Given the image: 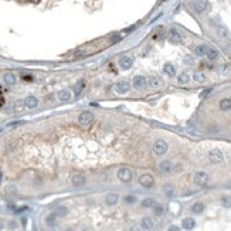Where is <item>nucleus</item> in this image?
Instances as JSON below:
<instances>
[{
	"label": "nucleus",
	"mask_w": 231,
	"mask_h": 231,
	"mask_svg": "<svg viewBox=\"0 0 231 231\" xmlns=\"http://www.w3.org/2000/svg\"><path fill=\"white\" fill-rule=\"evenodd\" d=\"M139 183H141L143 187L149 189L153 186V177H152L150 174H142L141 177H139Z\"/></svg>",
	"instance_id": "8"
},
{
	"label": "nucleus",
	"mask_w": 231,
	"mask_h": 231,
	"mask_svg": "<svg viewBox=\"0 0 231 231\" xmlns=\"http://www.w3.org/2000/svg\"><path fill=\"white\" fill-rule=\"evenodd\" d=\"M132 64H133V60H132L131 57H122L121 60H119V67H121L122 70H129V68L132 67Z\"/></svg>",
	"instance_id": "13"
},
{
	"label": "nucleus",
	"mask_w": 231,
	"mask_h": 231,
	"mask_svg": "<svg viewBox=\"0 0 231 231\" xmlns=\"http://www.w3.org/2000/svg\"><path fill=\"white\" fill-rule=\"evenodd\" d=\"M118 200H119V197H118L116 193H109V194L105 197V203H107L108 206H115L118 203Z\"/></svg>",
	"instance_id": "16"
},
{
	"label": "nucleus",
	"mask_w": 231,
	"mask_h": 231,
	"mask_svg": "<svg viewBox=\"0 0 231 231\" xmlns=\"http://www.w3.org/2000/svg\"><path fill=\"white\" fill-rule=\"evenodd\" d=\"M218 34H220L221 37H228L227 28H224V27H220V28H218Z\"/></svg>",
	"instance_id": "34"
},
{
	"label": "nucleus",
	"mask_w": 231,
	"mask_h": 231,
	"mask_svg": "<svg viewBox=\"0 0 231 231\" xmlns=\"http://www.w3.org/2000/svg\"><path fill=\"white\" fill-rule=\"evenodd\" d=\"M94 114L92 112H89V111H84V112H81L80 115H78V124L82 125V126H88V125H91L92 122H94Z\"/></svg>",
	"instance_id": "1"
},
{
	"label": "nucleus",
	"mask_w": 231,
	"mask_h": 231,
	"mask_svg": "<svg viewBox=\"0 0 231 231\" xmlns=\"http://www.w3.org/2000/svg\"><path fill=\"white\" fill-rule=\"evenodd\" d=\"M131 231H139V230H137L136 227H132V230H131Z\"/></svg>",
	"instance_id": "36"
},
{
	"label": "nucleus",
	"mask_w": 231,
	"mask_h": 231,
	"mask_svg": "<svg viewBox=\"0 0 231 231\" xmlns=\"http://www.w3.org/2000/svg\"><path fill=\"white\" fill-rule=\"evenodd\" d=\"M207 50H208L207 46L201 44V46H197V47H196V54H197V55H206Z\"/></svg>",
	"instance_id": "23"
},
{
	"label": "nucleus",
	"mask_w": 231,
	"mask_h": 231,
	"mask_svg": "<svg viewBox=\"0 0 231 231\" xmlns=\"http://www.w3.org/2000/svg\"><path fill=\"white\" fill-rule=\"evenodd\" d=\"M153 150L156 155H163L166 153V150H168V143L163 141V139H158V141L155 142L153 145Z\"/></svg>",
	"instance_id": "4"
},
{
	"label": "nucleus",
	"mask_w": 231,
	"mask_h": 231,
	"mask_svg": "<svg viewBox=\"0 0 231 231\" xmlns=\"http://www.w3.org/2000/svg\"><path fill=\"white\" fill-rule=\"evenodd\" d=\"M64 231H74L72 228H67V230H64Z\"/></svg>",
	"instance_id": "37"
},
{
	"label": "nucleus",
	"mask_w": 231,
	"mask_h": 231,
	"mask_svg": "<svg viewBox=\"0 0 231 231\" xmlns=\"http://www.w3.org/2000/svg\"><path fill=\"white\" fill-rule=\"evenodd\" d=\"M220 108L223 111H230L231 109V98H224L220 101Z\"/></svg>",
	"instance_id": "18"
},
{
	"label": "nucleus",
	"mask_w": 231,
	"mask_h": 231,
	"mask_svg": "<svg viewBox=\"0 0 231 231\" xmlns=\"http://www.w3.org/2000/svg\"><path fill=\"white\" fill-rule=\"evenodd\" d=\"M206 55H207L210 60H216V58L218 57V53L214 50V48H208L207 50V53H206Z\"/></svg>",
	"instance_id": "25"
},
{
	"label": "nucleus",
	"mask_w": 231,
	"mask_h": 231,
	"mask_svg": "<svg viewBox=\"0 0 231 231\" xmlns=\"http://www.w3.org/2000/svg\"><path fill=\"white\" fill-rule=\"evenodd\" d=\"M71 183H72V186H75V187H81V186L85 184V176L81 173H75L72 177H71Z\"/></svg>",
	"instance_id": "7"
},
{
	"label": "nucleus",
	"mask_w": 231,
	"mask_h": 231,
	"mask_svg": "<svg viewBox=\"0 0 231 231\" xmlns=\"http://www.w3.org/2000/svg\"><path fill=\"white\" fill-rule=\"evenodd\" d=\"M159 170L163 172V173H169V172L172 170V164H170V162H169V160L162 162V163L159 164Z\"/></svg>",
	"instance_id": "17"
},
{
	"label": "nucleus",
	"mask_w": 231,
	"mask_h": 231,
	"mask_svg": "<svg viewBox=\"0 0 231 231\" xmlns=\"http://www.w3.org/2000/svg\"><path fill=\"white\" fill-rule=\"evenodd\" d=\"M213 92V88H207V89H204L203 92L200 94V98H206V97H208V95Z\"/></svg>",
	"instance_id": "33"
},
{
	"label": "nucleus",
	"mask_w": 231,
	"mask_h": 231,
	"mask_svg": "<svg viewBox=\"0 0 231 231\" xmlns=\"http://www.w3.org/2000/svg\"><path fill=\"white\" fill-rule=\"evenodd\" d=\"M194 80L197 81V82H204V80H206L204 74H203V72H196L194 74Z\"/></svg>",
	"instance_id": "30"
},
{
	"label": "nucleus",
	"mask_w": 231,
	"mask_h": 231,
	"mask_svg": "<svg viewBox=\"0 0 231 231\" xmlns=\"http://www.w3.org/2000/svg\"><path fill=\"white\" fill-rule=\"evenodd\" d=\"M155 204H156V203H155L153 198H145V200L142 201V207H153Z\"/></svg>",
	"instance_id": "27"
},
{
	"label": "nucleus",
	"mask_w": 231,
	"mask_h": 231,
	"mask_svg": "<svg viewBox=\"0 0 231 231\" xmlns=\"http://www.w3.org/2000/svg\"><path fill=\"white\" fill-rule=\"evenodd\" d=\"M121 40H122V36H121V34H112V36H111V38H109V41H111L112 44L119 43Z\"/></svg>",
	"instance_id": "29"
},
{
	"label": "nucleus",
	"mask_w": 231,
	"mask_h": 231,
	"mask_svg": "<svg viewBox=\"0 0 231 231\" xmlns=\"http://www.w3.org/2000/svg\"><path fill=\"white\" fill-rule=\"evenodd\" d=\"M53 213L55 214L57 218H61V217H65L68 214V208L64 207V206H57V207L53 210Z\"/></svg>",
	"instance_id": "14"
},
{
	"label": "nucleus",
	"mask_w": 231,
	"mask_h": 231,
	"mask_svg": "<svg viewBox=\"0 0 231 231\" xmlns=\"http://www.w3.org/2000/svg\"><path fill=\"white\" fill-rule=\"evenodd\" d=\"M168 37H169V41H172V43H180L181 41V34L176 28H170Z\"/></svg>",
	"instance_id": "10"
},
{
	"label": "nucleus",
	"mask_w": 231,
	"mask_h": 231,
	"mask_svg": "<svg viewBox=\"0 0 231 231\" xmlns=\"http://www.w3.org/2000/svg\"><path fill=\"white\" fill-rule=\"evenodd\" d=\"M84 87H85V82L82 80L81 81H78L77 84H75V87H74V94H75V97H78V95L82 92V89H84Z\"/></svg>",
	"instance_id": "19"
},
{
	"label": "nucleus",
	"mask_w": 231,
	"mask_h": 231,
	"mask_svg": "<svg viewBox=\"0 0 231 231\" xmlns=\"http://www.w3.org/2000/svg\"><path fill=\"white\" fill-rule=\"evenodd\" d=\"M208 159L211 163H221L223 162V153L218 149H211L208 152Z\"/></svg>",
	"instance_id": "6"
},
{
	"label": "nucleus",
	"mask_w": 231,
	"mask_h": 231,
	"mask_svg": "<svg viewBox=\"0 0 231 231\" xmlns=\"http://www.w3.org/2000/svg\"><path fill=\"white\" fill-rule=\"evenodd\" d=\"M221 204L224 206V207L230 208V207H231V197H228V196H224V197L221 198Z\"/></svg>",
	"instance_id": "28"
},
{
	"label": "nucleus",
	"mask_w": 231,
	"mask_h": 231,
	"mask_svg": "<svg viewBox=\"0 0 231 231\" xmlns=\"http://www.w3.org/2000/svg\"><path fill=\"white\" fill-rule=\"evenodd\" d=\"M129 88H131V85L126 81H121V82H118L115 85V91H116L118 94H126L128 91H129Z\"/></svg>",
	"instance_id": "9"
},
{
	"label": "nucleus",
	"mask_w": 231,
	"mask_h": 231,
	"mask_svg": "<svg viewBox=\"0 0 231 231\" xmlns=\"http://www.w3.org/2000/svg\"><path fill=\"white\" fill-rule=\"evenodd\" d=\"M153 211H155V214H156V216H162V214H163V207H162V206L155 204L153 206Z\"/></svg>",
	"instance_id": "31"
},
{
	"label": "nucleus",
	"mask_w": 231,
	"mask_h": 231,
	"mask_svg": "<svg viewBox=\"0 0 231 231\" xmlns=\"http://www.w3.org/2000/svg\"><path fill=\"white\" fill-rule=\"evenodd\" d=\"M163 70H164V72L168 74V75H170V77H173L174 74H176V70H174V67L172 64H164Z\"/></svg>",
	"instance_id": "22"
},
{
	"label": "nucleus",
	"mask_w": 231,
	"mask_h": 231,
	"mask_svg": "<svg viewBox=\"0 0 231 231\" xmlns=\"http://www.w3.org/2000/svg\"><path fill=\"white\" fill-rule=\"evenodd\" d=\"M118 179L124 183H129L132 180V170L129 168H121L118 170Z\"/></svg>",
	"instance_id": "2"
},
{
	"label": "nucleus",
	"mask_w": 231,
	"mask_h": 231,
	"mask_svg": "<svg viewBox=\"0 0 231 231\" xmlns=\"http://www.w3.org/2000/svg\"><path fill=\"white\" fill-rule=\"evenodd\" d=\"M57 99L60 102H67L71 99V92L68 89H61L57 92Z\"/></svg>",
	"instance_id": "12"
},
{
	"label": "nucleus",
	"mask_w": 231,
	"mask_h": 231,
	"mask_svg": "<svg viewBox=\"0 0 231 231\" xmlns=\"http://www.w3.org/2000/svg\"><path fill=\"white\" fill-rule=\"evenodd\" d=\"M179 82H180V84H187L189 81H190V75H189V74H186V72H183V74H180V75H179Z\"/></svg>",
	"instance_id": "24"
},
{
	"label": "nucleus",
	"mask_w": 231,
	"mask_h": 231,
	"mask_svg": "<svg viewBox=\"0 0 231 231\" xmlns=\"http://www.w3.org/2000/svg\"><path fill=\"white\" fill-rule=\"evenodd\" d=\"M203 210H204V204L200 203V201H197V203H194V204L191 206V211L193 213H201Z\"/></svg>",
	"instance_id": "21"
},
{
	"label": "nucleus",
	"mask_w": 231,
	"mask_h": 231,
	"mask_svg": "<svg viewBox=\"0 0 231 231\" xmlns=\"http://www.w3.org/2000/svg\"><path fill=\"white\" fill-rule=\"evenodd\" d=\"M196 184L198 186H206L208 183V174L206 172H196L194 173V177H193Z\"/></svg>",
	"instance_id": "3"
},
{
	"label": "nucleus",
	"mask_w": 231,
	"mask_h": 231,
	"mask_svg": "<svg viewBox=\"0 0 231 231\" xmlns=\"http://www.w3.org/2000/svg\"><path fill=\"white\" fill-rule=\"evenodd\" d=\"M147 84H149V87H152V88H156V87H159V84H160V81H159L156 77H152V78H149V80H147Z\"/></svg>",
	"instance_id": "26"
},
{
	"label": "nucleus",
	"mask_w": 231,
	"mask_h": 231,
	"mask_svg": "<svg viewBox=\"0 0 231 231\" xmlns=\"http://www.w3.org/2000/svg\"><path fill=\"white\" fill-rule=\"evenodd\" d=\"M146 84H147V80L143 75H136V77L133 78V87L136 88V89H141V88L145 87Z\"/></svg>",
	"instance_id": "11"
},
{
	"label": "nucleus",
	"mask_w": 231,
	"mask_h": 231,
	"mask_svg": "<svg viewBox=\"0 0 231 231\" xmlns=\"http://www.w3.org/2000/svg\"><path fill=\"white\" fill-rule=\"evenodd\" d=\"M141 227L143 228V230H146V231H150L152 228L155 227V223H153V220H152V218L145 217L143 220L141 221Z\"/></svg>",
	"instance_id": "15"
},
{
	"label": "nucleus",
	"mask_w": 231,
	"mask_h": 231,
	"mask_svg": "<svg viewBox=\"0 0 231 231\" xmlns=\"http://www.w3.org/2000/svg\"><path fill=\"white\" fill-rule=\"evenodd\" d=\"M194 225H196V221L193 218H184L183 220V228H186V230H191Z\"/></svg>",
	"instance_id": "20"
},
{
	"label": "nucleus",
	"mask_w": 231,
	"mask_h": 231,
	"mask_svg": "<svg viewBox=\"0 0 231 231\" xmlns=\"http://www.w3.org/2000/svg\"><path fill=\"white\" fill-rule=\"evenodd\" d=\"M135 201H136V197H135V196H126V197H125V203H128V204H133Z\"/></svg>",
	"instance_id": "32"
},
{
	"label": "nucleus",
	"mask_w": 231,
	"mask_h": 231,
	"mask_svg": "<svg viewBox=\"0 0 231 231\" xmlns=\"http://www.w3.org/2000/svg\"><path fill=\"white\" fill-rule=\"evenodd\" d=\"M193 9L196 13H204L208 9V2L207 0H196L193 2Z\"/></svg>",
	"instance_id": "5"
},
{
	"label": "nucleus",
	"mask_w": 231,
	"mask_h": 231,
	"mask_svg": "<svg viewBox=\"0 0 231 231\" xmlns=\"http://www.w3.org/2000/svg\"><path fill=\"white\" fill-rule=\"evenodd\" d=\"M169 231H180V228L177 225H172V227H169Z\"/></svg>",
	"instance_id": "35"
}]
</instances>
